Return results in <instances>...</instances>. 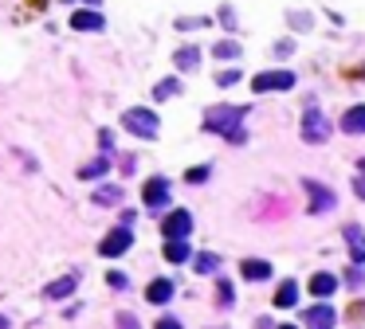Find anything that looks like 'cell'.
I'll use <instances>...</instances> for the list:
<instances>
[{
	"label": "cell",
	"mask_w": 365,
	"mask_h": 329,
	"mask_svg": "<svg viewBox=\"0 0 365 329\" xmlns=\"http://www.w3.org/2000/svg\"><path fill=\"white\" fill-rule=\"evenodd\" d=\"M248 118V106H209L204 110V130L209 133H224L232 145H240L248 133H243L240 121Z\"/></svg>",
	"instance_id": "obj_1"
},
{
	"label": "cell",
	"mask_w": 365,
	"mask_h": 329,
	"mask_svg": "<svg viewBox=\"0 0 365 329\" xmlns=\"http://www.w3.org/2000/svg\"><path fill=\"white\" fill-rule=\"evenodd\" d=\"M126 130L130 133H138V137H149L154 142L157 133H161V126H157V114L154 110H145V106H133V110H126Z\"/></svg>",
	"instance_id": "obj_2"
},
{
	"label": "cell",
	"mask_w": 365,
	"mask_h": 329,
	"mask_svg": "<svg viewBox=\"0 0 365 329\" xmlns=\"http://www.w3.org/2000/svg\"><path fill=\"white\" fill-rule=\"evenodd\" d=\"M326 137H330V121L322 118V114H318V106L310 102V106H307V114H302V142L322 145Z\"/></svg>",
	"instance_id": "obj_3"
},
{
	"label": "cell",
	"mask_w": 365,
	"mask_h": 329,
	"mask_svg": "<svg viewBox=\"0 0 365 329\" xmlns=\"http://www.w3.org/2000/svg\"><path fill=\"white\" fill-rule=\"evenodd\" d=\"M295 87V75H291V71H263V75H255L252 78V90L255 94H271V90H291Z\"/></svg>",
	"instance_id": "obj_4"
},
{
	"label": "cell",
	"mask_w": 365,
	"mask_h": 329,
	"mask_svg": "<svg viewBox=\"0 0 365 329\" xmlns=\"http://www.w3.org/2000/svg\"><path fill=\"white\" fill-rule=\"evenodd\" d=\"M130 243H133V231H130V223H122V228H114L111 235L99 243V251L106 255V259H118V255L130 251Z\"/></svg>",
	"instance_id": "obj_5"
},
{
	"label": "cell",
	"mask_w": 365,
	"mask_h": 329,
	"mask_svg": "<svg viewBox=\"0 0 365 329\" xmlns=\"http://www.w3.org/2000/svg\"><path fill=\"white\" fill-rule=\"evenodd\" d=\"M302 188H307V196H310V216H326V212L338 204L334 192L326 185H318V180H302Z\"/></svg>",
	"instance_id": "obj_6"
},
{
	"label": "cell",
	"mask_w": 365,
	"mask_h": 329,
	"mask_svg": "<svg viewBox=\"0 0 365 329\" xmlns=\"http://www.w3.org/2000/svg\"><path fill=\"white\" fill-rule=\"evenodd\" d=\"M188 231H193V216H188L185 208L169 212V216L161 219V235H165V239H185Z\"/></svg>",
	"instance_id": "obj_7"
},
{
	"label": "cell",
	"mask_w": 365,
	"mask_h": 329,
	"mask_svg": "<svg viewBox=\"0 0 365 329\" xmlns=\"http://www.w3.org/2000/svg\"><path fill=\"white\" fill-rule=\"evenodd\" d=\"M142 200H145V208H165V204H169V180H165V176H154V180H145Z\"/></svg>",
	"instance_id": "obj_8"
},
{
	"label": "cell",
	"mask_w": 365,
	"mask_h": 329,
	"mask_svg": "<svg viewBox=\"0 0 365 329\" xmlns=\"http://www.w3.org/2000/svg\"><path fill=\"white\" fill-rule=\"evenodd\" d=\"M338 321V314H334V306H326V302H318V306L302 310V326H334Z\"/></svg>",
	"instance_id": "obj_9"
},
{
	"label": "cell",
	"mask_w": 365,
	"mask_h": 329,
	"mask_svg": "<svg viewBox=\"0 0 365 329\" xmlns=\"http://www.w3.org/2000/svg\"><path fill=\"white\" fill-rule=\"evenodd\" d=\"M342 235H346V243H350V259H354V263H365V231L357 228V223H346Z\"/></svg>",
	"instance_id": "obj_10"
},
{
	"label": "cell",
	"mask_w": 365,
	"mask_h": 329,
	"mask_svg": "<svg viewBox=\"0 0 365 329\" xmlns=\"http://www.w3.org/2000/svg\"><path fill=\"white\" fill-rule=\"evenodd\" d=\"M307 286H310V294H314V298H330L334 290H338V278H334L330 271H318Z\"/></svg>",
	"instance_id": "obj_11"
},
{
	"label": "cell",
	"mask_w": 365,
	"mask_h": 329,
	"mask_svg": "<svg viewBox=\"0 0 365 329\" xmlns=\"http://www.w3.org/2000/svg\"><path fill=\"white\" fill-rule=\"evenodd\" d=\"M240 274L243 278H252V282H263V278H271V263H263V259H243Z\"/></svg>",
	"instance_id": "obj_12"
},
{
	"label": "cell",
	"mask_w": 365,
	"mask_h": 329,
	"mask_svg": "<svg viewBox=\"0 0 365 329\" xmlns=\"http://www.w3.org/2000/svg\"><path fill=\"white\" fill-rule=\"evenodd\" d=\"M71 28H79V32H102L106 24H102L99 12H75V16H71Z\"/></svg>",
	"instance_id": "obj_13"
},
{
	"label": "cell",
	"mask_w": 365,
	"mask_h": 329,
	"mask_svg": "<svg viewBox=\"0 0 365 329\" xmlns=\"http://www.w3.org/2000/svg\"><path fill=\"white\" fill-rule=\"evenodd\" d=\"M145 298H149L154 306H165L169 298H173V282H169V278H157V282H149V290H145Z\"/></svg>",
	"instance_id": "obj_14"
},
{
	"label": "cell",
	"mask_w": 365,
	"mask_h": 329,
	"mask_svg": "<svg viewBox=\"0 0 365 329\" xmlns=\"http://www.w3.org/2000/svg\"><path fill=\"white\" fill-rule=\"evenodd\" d=\"M342 130L346 133H365V106H350L342 114Z\"/></svg>",
	"instance_id": "obj_15"
},
{
	"label": "cell",
	"mask_w": 365,
	"mask_h": 329,
	"mask_svg": "<svg viewBox=\"0 0 365 329\" xmlns=\"http://www.w3.org/2000/svg\"><path fill=\"white\" fill-rule=\"evenodd\" d=\"M295 302H299V282H291V278H287V282L279 286V294H275V306H279V310H291V306H295Z\"/></svg>",
	"instance_id": "obj_16"
},
{
	"label": "cell",
	"mask_w": 365,
	"mask_h": 329,
	"mask_svg": "<svg viewBox=\"0 0 365 329\" xmlns=\"http://www.w3.org/2000/svg\"><path fill=\"white\" fill-rule=\"evenodd\" d=\"M173 59H177V67H181V71H197V63H200V51H197V47H181V51L173 55Z\"/></svg>",
	"instance_id": "obj_17"
},
{
	"label": "cell",
	"mask_w": 365,
	"mask_h": 329,
	"mask_svg": "<svg viewBox=\"0 0 365 329\" xmlns=\"http://www.w3.org/2000/svg\"><path fill=\"white\" fill-rule=\"evenodd\" d=\"M165 259H169V263H185V259H188V243L185 239H169L165 243Z\"/></svg>",
	"instance_id": "obj_18"
},
{
	"label": "cell",
	"mask_w": 365,
	"mask_h": 329,
	"mask_svg": "<svg viewBox=\"0 0 365 329\" xmlns=\"http://www.w3.org/2000/svg\"><path fill=\"white\" fill-rule=\"evenodd\" d=\"M75 282H79L75 274H67V278H59V282L47 286L44 294H47V298H63V294H71V290H75Z\"/></svg>",
	"instance_id": "obj_19"
},
{
	"label": "cell",
	"mask_w": 365,
	"mask_h": 329,
	"mask_svg": "<svg viewBox=\"0 0 365 329\" xmlns=\"http://www.w3.org/2000/svg\"><path fill=\"white\" fill-rule=\"evenodd\" d=\"M177 90H181L177 78H165V83H157V87H154V99H157V102H165V99H173Z\"/></svg>",
	"instance_id": "obj_20"
},
{
	"label": "cell",
	"mask_w": 365,
	"mask_h": 329,
	"mask_svg": "<svg viewBox=\"0 0 365 329\" xmlns=\"http://www.w3.org/2000/svg\"><path fill=\"white\" fill-rule=\"evenodd\" d=\"M106 169H111V161H106V157H99V161H90L87 169H83V176H102Z\"/></svg>",
	"instance_id": "obj_21"
},
{
	"label": "cell",
	"mask_w": 365,
	"mask_h": 329,
	"mask_svg": "<svg viewBox=\"0 0 365 329\" xmlns=\"http://www.w3.org/2000/svg\"><path fill=\"white\" fill-rule=\"evenodd\" d=\"M236 55H240V44H232V40H228V44H216V59H236Z\"/></svg>",
	"instance_id": "obj_22"
},
{
	"label": "cell",
	"mask_w": 365,
	"mask_h": 329,
	"mask_svg": "<svg viewBox=\"0 0 365 329\" xmlns=\"http://www.w3.org/2000/svg\"><path fill=\"white\" fill-rule=\"evenodd\" d=\"M216 267H220V259H216V255H200V259H197V271H200V274L216 271Z\"/></svg>",
	"instance_id": "obj_23"
},
{
	"label": "cell",
	"mask_w": 365,
	"mask_h": 329,
	"mask_svg": "<svg viewBox=\"0 0 365 329\" xmlns=\"http://www.w3.org/2000/svg\"><path fill=\"white\" fill-rule=\"evenodd\" d=\"M118 196H122V188H99V192H95V200H99V204H114Z\"/></svg>",
	"instance_id": "obj_24"
},
{
	"label": "cell",
	"mask_w": 365,
	"mask_h": 329,
	"mask_svg": "<svg viewBox=\"0 0 365 329\" xmlns=\"http://www.w3.org/2000/svg\"><path fill=\"white\" fill-rule=\"evenodd\" d=\"M185 180H188V185H200V180H209V164H200V169H188Z\"/></svg>",
	"instance_id": "obj_25"
},
{
	"label": "cell",
	"mask_w": 365,
	"mask_h": 329,
	"mask_svg": "<svg viewBox=\"0 0 365 329\" xmlns=\"http://www.w3.org/2000/svg\"><path fill=\"white\" fill-rule=\"evenodd\" d=\"M216 83H220V87H232V83H240V71H220Z\"/></svg>",
	"instance_id": "obj_26"
},
{
	"label": "cell",
	"mask_w": 365,
	"mask_h": 329,
	"mask_svg": "<svg viewBox=\"0 0 365 329\" xmlns=\"http://www.w3.org/2000/svg\"><path fill=\"white\" fill-rule=\"evenodd\" d=\"M106 278H111V286H114V290H126V274H122V271H111Z\"/></svg>",
	"instance_id": "obj_27"
},
{
	"label": "cell",
	"mask_w": 365,
	"mask_h": 329,
	"mask_svg": "<svg viewBox=\"0 0 365 329\" xmlns=\"http://www.w3.org/2000/svg\"><path fill=\"white\" fill-rule=\"evenodd\" d=\"M220 302H224V306L232 302V286H228V282H220Z\"/></svg>",
	"instance_id": "obj_28"
},
{
	"label": "cell",
	"mask_w": 365,
	"mask_h": 329,
	"mask_svg": "<svg viewBox=\"0 0 365 329\" xmlns=\"http://www.w3.org/2000/svg\"><path fill=\"white\" fill-rule=\"evenodd\" d=\"M354 192H357V196H362V200H365V173H362V176H357V185H354Z\"/></svg>",
	"instance_id": "obj_29"
},
{
	"label": "cell",
	"mask_w": 365,
	"mask_h": 329,
	"mask_svg": "<svg viewBox=\"0 0 365 329\" xmlns=\"http://www.w3.org/2000/svg\"><path fill=\"white\" fill-rule=\"evenodd\" d=\"M357 169H362V173H365V161H357Z\"/></svg>",
	"instance_id": "obj_30"
},
{
	"label": "cell",
	"mask_w": 365,
	"mask_h": 329,
	"mask_svg": "<svg viewBox=\"0 0 365 329\" xmlns=\"http://www.w3.org/2000/svg\"><path fill=\"white\" fill-rule=\"evenodd\" d=\"M0 326H8V321H4V318H0Z\"/></svg>",
	"instance_id": "obj_31"
}]
</instances>
